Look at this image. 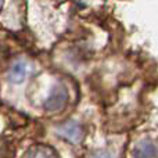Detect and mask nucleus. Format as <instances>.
<instances>
[{
    "mask_svg": "<svg viewBox=\"0 0 158 158\" xmlns=\"http://www.w3.org/2000/svg\"><path fill=\"white\" fill-rule=\"evenodd\" d=\"M69 100L68 90L64 85H56L44 101V108L49 112H58L67 106Z\"/></svg>",
    "mask_w": 158,
    "mask_h": 158,
    "instance_id": "obj_1",
    "label": "nucleus"
},
{
    "mask_svg": "<svg viewBox=\"0 0 158 158\" xmlns=\"http://www.w3.org/2000/svg\"><path fill=\"white\" fill-rule=\"evenodd\" d=\"M58 133L71 143H79L85 136V129L78 121H67L58 128Z\"/></svg>",
    "mask_w": 158,
    "mask_h": 158,
    "instance_id": "obj_2",
    "label": "nucleus"
},
{
    "mask_svg": "<svg viewBox=\"0 0 158 158\" xmlns=\"http://www.w3.org/2000/svg\"><path fill=\"white\" fill-rule=\"evenodd\" d=\"M135 158H158V146L151 140H143L135 148Z\"/></svg>",
    "mask_w": 158,
    "mask_h": 158,
    "instance_id": "obj_3",
    "label": "nucleus"
},
{
    "mask_svg": "<svg viewBox=\"0 0 158 158\" xmlns=\"http://www.w3.org/2000/svg\"><path fill=\"white\" fill-rule=\"evenodd\" d=\"M24 158H60L58 154L56 153V150L53 147L44 144H38L35 147L29 148L27 151V154L24 156Z\"/></svg>",
    "mask_w": 158,
    "mask_h": 158,
    "instance_id": "obj_4",
    "label": "nucleus"
},
{
    "mask_svg": "<svg viewBox=\"0 0 158 158\" xmlns=\"http://www.w3.org/2000/svg\"><path fill=\"white\" fill-rule=\"evenodd\" d=\"M27 72H28V65L24 61H18L15 63L10 69V74H8V79H10L13 83H21L25 78H27Z\"/></svg>",
    "mask_w": 158,
    "mask_h": 158,
    "instance_id": "obj_5",
    "label": "nucleus"
},
{
    "mask_svg": "<svg viewBox=\"0 0 158 158\" xmlns=\"http://www.w3.org/2000/svg\"><path fill=\"white\" fill-rule=\"evenodd\" d=\"M93 158H112V157L108 153H97V154H94Z\"/></svg>",
    "mask_w": 158,
    "mask_h": 158,
    "instance_id": "obj_6",
    "label": "nucleus"
},
{
    "mask_svg": "<svg viewBox=\"0 0 158 158\" xmlns=\"http://www.w3.org/2000/svg\"><path fill=\"white\" fill-rule=\"evenodd\" d=\"M3 2H4V0H0V8L3 7Z\"/></svg>",
    "mask_w": 158,
    "mask_h": 158,
    "instance_id": "obj_7",
    "label": "nucleus"
}]
</instances>
